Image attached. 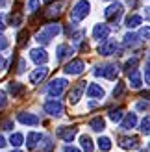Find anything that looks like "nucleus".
<instances>
[{"label": "nucleus", "mask_w": 150, "mask_h": 152, "mask_svg": "<svg viewBox=\"0 0 150 152\" xmlns=\"http://www.w3.org/2000/svg\"><path fill=\"white\" fill-rule=\"evenodd\" d=\"M9 143L13 147H20L22 143H24V135H22V134H13L9 137Z\"/></svg>", "instance_id": "nucleus-31"}, {"label": "nucleus", "mask_w": 150, "mask_h": 152, "mask_svg": "<svg viewBox=\"0 0 150 152\" xmlns=\"http://www.w3.org/2000/svg\"><path fill=\"white\" fill-rule=\"evenodd\" d=\"M141 132H143L145 135H148L150 134V115L148 117H145L143 121H141V128H139Z\"/></svg>", "instance_id": "nucleus-32"}, {"label": "nucleus", "mask_w": 150, "mask_h": 152, "mask_svg": "<svg viewBox=\"0 0 150 152\" xmlns=\"http://www.w3.org/2000/svg\"><path fill=\"white\" fill-rule=\"evenodd\" d=\"M9 22H11V26H19L20 22H22V15L19 13V10H15V11L9 15Z\"/></svg>", "instance_id": "nucleus-29"}, {"label": "nucleus", "mask_w": 150, "mask_h": 152, "mask_svg": "<svg viewBox=\"0 0 150 152\" xmlns=\"http://www.w3.org/2000/svg\"><path fill=\"white\" fill-rule=\"evenodd\" d=\"M128 82H130V86L133 87V89H139L141 86H143V82H141V72L135 69V71H132L130 74H128Z\"/></svg>", "instance_id": "nucleus-20"}, {"label": "nucleus", "mask_w": 150, "mask_h": 152, "mask_svg": "<svg viewBox=\"0 0 150 152\" xmlns=\"http://www.w3.org/2000/svg\"><path fill=\"white\" fill-rule=\"evenodd\" d=\"M15 152H20V150H15Z\"/></svg>", "instance_id": "nucleus-53"}, {"label": "nucleus", "mask_w": 150, "mask_h": 152, "mask_svg": "<svg viewBox=\"0 0 150 152\" xmlns=\"http://www.w3.org/2000/svg\"><path fill=\"white\" fill-rule=\"evenodd\" d=\"M139 35L143 37V39H150V28H141Z\"/></svg>", "instance_id": "nucleus-39"}, {"label": "nucleus", "mask_w": 150, "mask_h": 152, "mask_svg": "<svg viewBox=\"0 0 150 152\" xmlns=\"http://www.w3.org/2000/svg\"><path fill=\"white\" fill-rule=\"evenodd\" d=\"M117 41L113 39H106L104 43H100V47H98V54L100 56H111V54H115V50H117Z\"/></svg>", "instance_id": "nucleus-9"}, {"label": "nucleus", "mask_w": 150, "mask_h": 152, "mask_svg": "<svg viewBox=\"0 0 150 152\" xmlns=\"http://www.w3.org/2000/svg\"><path fill=\"white\" fill-rule=\"evenodd\" d=\"M80 143H82V148H84L85 152H93V141L89 135H80Z\"/></svg>", "instance_id": "nucleus-26"}, {"label": "nucleus", "mask_w": 150, "mask_h": 152, "mask_svg": "<svg viewBox=\"0 0 150 152\" xmlns=\"http://www.w3.org/2000/svg\"><path fill=\"white\" fill-rule=\"evenodd\" d=\"M61 7H63V4L50 6V7H48V11H44V17H47V19H54V17H58V15L61 13Z\"/></svg>", "instance_id": "nucleus-25"}, {"label": "nucleus", "mask_w": 150, "mask_h": 152, "mask_svg": "<svg viewBox=\"0 0 150 152\" xmlns=\"http://www.w3.org/2000/svg\"><path fill=\"white\" fill-rule=\"evenodd\" d=\"M109 37V26L108 24H95L93 28V39H96L98 43H104Z\"/></svg>", "instance_id": "nucleus-8"}, {"label": "nucleus", "mask_w": 150, "mask_h": 152, "mask_svg": "<svg viewBox=\"0 0 150 152\" xmlns=\"http://www.w3.org/2000/svg\"><path fill=\"white\" fill-rule=\"evenodd\" d=\"M141 24H143V17H141V15H130V17L126 19V26H128L130 30L139 28Z\"/></svg>", "instance_id": "nucleus-23"}, {"label": "nucleus", "mask_w": 150, "mask_h": 152, "mask_svg": "<svg viewBox=\"0 0 150 152\" xmlns=\"http://www.w3.org/2000/svg\"><path fill=\"white\" fill-rule=\"evenodd\" d=\"M61 32V26L58 24V22H52V24H47V26H43L39 32L35 34V41L39 43V45H47L50 43L54 37Z\"/></svg>", "instance_id": "nucleus-1"}, {"label": "nucleus", "mask_w": 150, "mask_h": 152, "mask_svg": "<svg viewBox=\"0 0 150 152\" xmlns=\"http://www.w3.org/2000/svg\"><path fill=\"white\" fill-rule=\"evenodd\" d=\"M84 91H85V82H78L76 86H74L72 89H71V95H69V102L71 104H76L80 98H82V95H84Z\"/></svg>", "instance_id": "nucleus-11"}, {"label": "nucleus", "mask_w": 150, "mask_h": 152, "mask_svg": "<svg viewBox=\"0 0 150 152\" xmlns=\"http://www.w3.org/2000/svg\"><path fill=\"white\" fill-rule=\"evenodd\" d=\"M84 37H85V32H76L72 35V43H74V47H78V45L84 41Z\"/></svg>", "instance_id": "nucleus-34"}, {"label": "nucleus", "mask_w": 150, "mask_h": 152, "mask_svg": "<svg viewBox=\"0 0 150 152\" xmlns=\"http://www.w3.org/2000/svg\"><path fill=\"white\" fill-rule=\"evenodd\" d=\"M95 76H104L108 80H115L119 76V67L115 63H106V65H100L95 69Z\"/></svg>", "instance_id": "nucleus-3"}, {"label": "nucleus", "mask_w": 150, "mask_h": 152, "mask_svg": "<svg viewBox=\"0 0 150 152\" xmlns=\"http://www.w3.org/2000/svg\"><path fill=\"white\" fill-rule=\"evenodd\" d=\"M122 11H124L122 4H121V2H113V4H109L106 10H104V17H106L109 22H113V24H115V22L121 19Z\"/></svg>", "instance_id": "nucleus-4"}, {"label": "nucleus", "mask_w": 150, "mask_h": 152, "mask_svg": "<svg viewBox=\"0 0 150 152\" xmlns=\"http://www.w3.org/2000/svg\"><path fill=\"white\" fill-rule=\"evenodd\" d=\"M56 54H58V61H63L65 58H69L72 54V48L69 47V45H59L58 50H56Z\"/></svg>", "instance_id": "nucleus-21"}, {"label": "nucleus", "mask_w": 150, "mask_h": 152, "mask_svg": "<svg viewBox=\"0 0 150 152\" xmlns=\"http://www.w3.org/2000/svg\"><path fill=\"white\" fill-rule=\"evenodd\" d=\"M137 65H139V58H132V59H128V61L124 63V71H126V74H130L132 71H135Z\"/></svg>", "instance_id": "nucleus-27"}, {"label": "nucleus", "mask_w": 150, "mask_h": 152, "mask_svg": "<svg viewBox=\"0 0 150 152\" xmlns=\"http://www.w3.org/2000/svg\"><path fill=\"white\" fill-rule=\"evenodd\" d=\"M63 152H80V150H78L76 147H65V150H63Z\"/></svg>", "instance_id": "nucleus-45"}, {"label": "nucleus", "mask_w": 150, "mask_h": 152, "mask_svg": "<svg viewBox=\"0 0 150 152\" xmlns=\"http://www.w3.org/2000/svg\"><path fill=\"white\" fill-rule=\"evenodd\" d=\"M41 6L39 0H28V10L30 11H37V7Z\"/></svg>", "instance_id": "nucleus-36"}, {"label": "nucleus", "mask_w": 150, "mask_h": 152, "mask_svg": "<svg viewBox=\"0 0 150 152\" xmlns=\"http://www.w3.org/2000/svg\"><path fill=\"white\" fill-rule=\"evenodd\" d=\"M109 119L113 121V123H121V121H122V110H121V108L109 110Z\"/></svg>", "instance_id": "nucleus-28"}, {"label": "nucleus", "mask_w": 150, "mask_h": 152, "mask_svg": "<svg viewBox=\"0 0 150 152\" xmlns=\"http://www.w3.org/2000/svg\"><path fill=\"white\" fill-rule=\"evenodd\" d=\"M89 126H91V130H95V132H102L104 128H106V123H104L102 117H95V119L89 121Z\"/></svg>", "instance_id": "nucleus-24"}, {"label": "nucleus", "mask_w": 150, "mask_h": 152, "mask_svg": "<svg viewBox=\"0 0 150 152\" xmlns=\"http://www.w3.org/2000/svg\"><path fill=\"white\" fill-rule=\"evenodd\" d=\"M84 69H85L84 59H72L71 63L65 65V74H69V76H78V74L84 72Z\"/></svg>", "instance_id": "nucleus-7"}, {"label": "nucleus", "mask_w": 150, "mask_h": 152, "mask_svg": "<svg viewBox=\"0 0 150 152\" xmlns=\"http://www.w3.org/2000/svg\"><path fill=\"white\" fill-rule=\"evenodd\" d=\"M137 124V115L135 113H126L121 121V128L122 130H132V128H135Z\"/></svg>", "instance_id": "nucleus-14"}, {"label": "nucleus", "mask_w": 150, "mask_h": 152, "mask_svg": "<svg viewBox=\"0 0 150 152\" xmlns=\"http://www.w3.org/2000/svg\"><path fill=\"white\" fill-rule=\"evenodd\" d=\"M30 59H32L33 63L41 65V63H47L48 61V54L43 48H32V50H30Z\"/></svg>", "instance_id": "nucleus-12"}, {"label": "nucleus", "mask_w": 150, "mask_h": 152, "mask_svg": "<svg viewBox=\"0 0 150 152\" xmlns=\"http://www.w3.org/2000/svg\"><path fill=\"white\" fill-rule=\"evenodd\" d=\"M145 17L150 20V7H145Z\"/></svg>", "instance_id": "nucleus-48"}, {"label": "nucleus", "mask_w": 150, "mask_h": 152, "mask_svg": "<svg viewBox=\"0 0 150 152\" xmlns=\"http://www.w3.org/2000/svg\"><path fill=\"white\" fill-rule=\"evenodd\" d=\"M139 152H146V150H139Z\"/></svg>", "instance_id": "nucleus-52"}, {"label": "nucleus", "mask_w": 150, "mask_h": 152, "mask_svg": "<svg viewBox=\"0 0 150 152\" xmlns=\"http://www.w3.org/2000/svg\"><path fill=\"white\" fill-rule=\"evenodd\" d=\"M7 45H9V41H7L6 37H0V50H4V48L7 47Z\"/></svg>", "instance_id": "nucleus-43"}, {"label": "nucleus", "mask_w": 150, "mask_h": 152, "mask_svg": "<svg viewBox=\"0 0 150 152\" xmlns=\"http://www.w3.org/2000/svg\"><path fill=\"white\" fill-rule=\"evenodd\" d=\"M4 106H6V93H4V91H0V110H2Z\"/></svg>", "instance_id": "nucleus-42"}, {"label": "nucleus", "mask_w": 150, "mask_h": 152, "mask_svg": "<svg viewBox=\"0 0 150 152\" xmlns=\"http://www.w3.org/2000/svg\"><path fill=\"white\" fill-rule=\"evenodd\" d=\"M6 69V59H4V56L2 54H0V72H2Z\"/></svg>", "instance_id": "nucleus-44"}, {"label": "nucleus", "mask_w": 150, "mask_h": 152, "mask_svg": "<svg viewBox=\"0 0 150 152\" xmlns=\"http://www.w3.org/2000/svg\"><path fill=\"white\" fill-rule=\"evenodd\" d=\"M143 96H150V91H146V93H143Z\"/></svg>", "instance_id": "nucleus-50"}, {"label": "nucleus", "mask_w": 150, "mask_h": 152, "mask_svg": "<svg viewBox=\"0 0 150 152\" xmlns=\"http://www.w3.org/2000/svg\"><path fill=\"white\" fill-rule=\"evenodd\" d=\"M122 148L126 150H132V148H137L139 145V137L137 135H130V137H121V143H119Z\"/></svg>", "instance_id": "nucleus-16"}, {"label": "nucleus", "mask_w": 150, "mask_h": 152, "mask_svg": "<svg viewBox=\"0 0 150 152\" xmlns=\"http://www.w3.org/2000/svg\"><path fill=\"white\" fill-rule=\"evenodd\" d=\"M13 128V121H4L2 123V130H11Z\"/></svg>", "instance_id": "nucleus-41"}, {"label": "nucleus", "mask_w": 150, "mask_h": 152, "mask_svg": "<svg viewBox=\"0 0 150 152\" xmlns=\"http://www.w3.org/2000/svg\"><path fill=\"white\" fill-rule=\"evenodd\" d=\"M67 89V80L65 78H54V80H52L50 83H48V95L50 96H61V93H63V91Z\"/></svg>", "instance_id": "nucleus-6"}, {"label": "nucleus", "mask_w": 150, "mask_h": 152, "mask_svg": "<svg viewBox=\"0 0 150 152\" xmlns=\"http://www.w3.org/2000/svg\"><path fill=\"white\" fill-rule=\"evenodd\" d=\"M24 69H26V59H20V61H19V67H17V72L22 74V72H24Z\"/></svg>", "instance_id": "nucleus-40"}, {"label": "nucleus", "mask_w": 150, "mask_h": 152, "mask_svg": "<svg viewBox=\"0 0 150 152\" xmlns=\"http://www.w3.org/2000/svg\"><path fill=\"white\" fill-rule=\"evenodd\" d=\"M145 82L150 83V61L145 63Z\"/></svg>", "instance_id": "nucleus-38"}, {"label": "nucleus", "mask_w": 150, "mask_h": 152, "mask_svg": "<svg viewBox=\"0 0 150 152\" xmlns=\"http://www.w3.org/2000/svg\"><path fill=\"white\" fill-rule=\"evenodd\" d=\"M98 148H100L102 152H108V150L111 148V139H109V137H100V139H98Z\"/></svg>", "instance_id": "nucleus-30"}, {"label": "nucleus", "mask_w": 150, "mask_h": 152, "mask_svg": "<svg viewBox=\"0 0 150 152\" xmlns=\"http://www.w3.org/2000/svg\"><path fill=\"white\" fill-rule=\"evenodd\" d=\"M19 123L26 126H37L39 124V117L33 115V113H19Z\"/></svg>", "instance_id": "nucleus-15"}, {"label": "nucleus", "mask_w": 150, "mask_h": 152, "mask_svg": "<svg viewBox=\"0 0 150 152\" xmlns=\"http://www.w3.org/2000/svg\"><path fill=\"white\" fill-rule=\"evenodd\" d=\"M76 128H69V126H59L58 128V137L59 139H63V141H67V143H71L74 137H76Z\"/></svg>", "instance_id": "nucleus-10"}, {"label": "nucleus", "mask_w": 150, "mask_h": 152, "mask_svg": "<svg viewBox=\"0 0 150 152\" xmlns=\"http://www.w3.org/2000/svg\"><path fill=\"white\" fill-rule=\"evenodd\" d=\"M41 139H43V135H41L39 132H30V134L26 135V147H28L30 150H33V148L37 147V143H41Z\"/></svg>", "instance_id": "nucleus-17"}, {"label": "nucleus", "mask_w": 150, "mask_h": 152, "mask_svg": "<svg viewBox=\"0 0 150 152\" xmlns=\"http://www.w3.org/2000/svg\"><path fill=\"white\" fill-rule=\"evenodd\" d=\"M89 10H91V4L87 2V0H80V2H76V6L71 10V19L72 22H78L82 19H85L89 15Z\"/></svg>", "instance_id": "nucleus-2"}, {"label": "nucleus", "mask_w": 150, "mask_h": 152, "mask_svg": "<svg viewBox=\"0 0 150 152\" xmlns=\"http://www.w3.org/2000/svg\"><path fill=\"white\" fill-rule=\"evenodd\" d=\"M6 2H7V0H0V7H4V6H6Z\"/></svg>", "instance_id": "nucleus-49"}, {"label": "nucleus", "mask_w": 150, "mask_h": 152, "mask_svg": "<svg viewBox=\"0 0 150 152\" xmlns=\"http://www.w3.org/2000/svg\"><path fill=\"white\" fill-rule=\"evenodd\" d=\"M6 147V139H4V135L0 134V148H4Z\"/></svg>", "instance_id": "nucleus-47"}, {"label": "nucleus", "mask_w": 150, "mask_h": 152, "mask_svg": "<svg viewBox=\"0 0 150 152\" xmlns=\"http://www.w3.org/2000/svg\"><path fill=\"white\" fill-rule=\"evenodd\" d=\"M7 91H9L11 96H19L22 91H24V86H22L20 82H9L7 83Z\"/></svg>", "instance_id": "nucleus-22"}, {"label": "nucleus", "mask_w": 150, "mask_h": 152, "mask_svg": "<svg viewBox=\"0 0 150 152\" xmlns=\"http://www.w3.org/2000/svg\"><path fill=\"white\" fill-rule=\"evenodd\" d=\"M47 74H48V67H41L39 65V69H35L32 74H30V82H32V83H41L44 78H47Z\"/></svg>", "instance_id": "nucleus-13"}, {"label": "nucleus", "mask_w": 150, "mask_h": 152, "mask_svg": "<svg viewBox=\"0 0 150 152\" xmlns=\"http://www.w3.org/2000/svg\"><path fill=\"white\" fill-rule=\"evenodd\" d=\"M52 148H54V143H52L48 137H44V145H43V148H41V150H43V152H50Z\"/></svg>", "instance_id": "nucleus-35"}, {"label": "nucleus", "mask_w": 150, "mask_h": 152, "mask_svg": "<svg viewBox=\"0 0 150 152\" xmlns=\"http://www.w3.org/2000/svg\"><path fill=\"white\" fill-rule=\"evenodd\" d=\"M44 2H52V0H44Z\"/></svg>", "instance_id": "nucleus-51"}, {"label": "nucleus", "mask_w": 150, "mask_h": 152, "mask_svg": "<svg viewBox=\"0 0 150 152\" xmlns=\"http://www.w3.org/2000/svg\"><path fill=\"white\" fill-rule=\"evenodd\" d=\"M43 110H44V113H48V115H52V117L63 115V104L59 102L58 98H50V100H47L43 104Z\"/></svg>", "instance_id": "nucleus-5"}, {"label": "nucleus", "mask_w": 150, "mask_h": 152, "mask_svg": "<svg viewBox=\"0 0 150 152\" xmlns=\"http://www.w3.org/2000/svg\"><path fill=\"white\" fill-rule=\"evenodd\" d=\"M135 108H137L139 111H146V110H150V102H137Z\"/></svg>", "instance_id": "nucleus-37"}, {"label": "nucleus", "mask_w": 150, "mask_h": 152, "mask_svg": "<svg viewBox=\"0 0 150 152\" xmlns=\"http://www.w3.org/2000/svg\"><path fill=\"white\" fill-rule=\"evenodd\" d=\"M148 147H150V143H148Z\"/></svg>", "instance_id": "nucleus-54"}, {"label": "nucleus", "mask_w": 150, "mask_h": 152, "mask_svg": "<svg viewBox=\"0 0 150 152\" xmlns=\"http://www.w3.org/2000/svg\"><path fill=\"white\" fill-rule=\"evenodd\" d=\"M124 89H126V83H124V82H119L117 87L113 89V98H119V96L124 93Z\"/></svg>", "instance_id": "nucleus-33"}, {"label": "nucleus", "mask_w": 150, "mask_h": 152, "mask_svg": "<svg viewBox=\"0 0 150 152\" xmlns=\"http://www.w3.org/2000/svg\"><path fill=\"white\" fill-rule=\"evenodd\" d=\"M4 28H6V24H4V20H2V13H0V34L4 32Z\"/></svg>", "instance_id": "nucleus-46"}, {"label": "nucleus", "mask_w": 150, "mask_h": 152, "mask_svg": "<svg viewBox=\"0 0 150 152\" xmlns=\"http://www.w3.org/2000/svg\"><path fill=\"white\" fill-rule=\"evenodd\" d=\"M87 96L89 98H102L104 96V89L98 83H89L87 86Z\"/></svg>", "instance_id": "nucleus-19"}, {"label": "nucleus", "mask_w": 150, "mask_h": 152, "mask_svg": "<svg viewBox=\"0 0 150 152\" xmlns=\"http://www.w3.org/2000/svg\"><path fill=\"white\" fill-rule=\"evenodd\" d=\"M137 45H141V35H139V34L130 32V34L124 35V47L133 48V47H137Z\"/></svg>", "instance_id": "nucleus-18"}]
</instances>
